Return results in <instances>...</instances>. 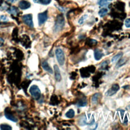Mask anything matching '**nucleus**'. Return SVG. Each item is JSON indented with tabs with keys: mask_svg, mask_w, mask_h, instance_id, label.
I'll use <instances>...</instances> for the list:
<instances>
[{
	"mask_svg": "<svg viewBox=\"0 0 130 130\" xmlns=\"http://www.w3.org/2000/svg\"><path fill=\"white\" fill-rule=\"evenodd\" d=\"M65 24L64 18L62 14H58L56 18L55 23L54 27V31L56 32L61 30Z\"/></svg>",
	"mask_w": 130,
	"mask_h": 130,
	"instance_id": "1",
	"label": "nucleus"
},
{
	"mask_svg": "<svg viewBox=\"0 0 130 130\" xmlns=\"http://www.w3.org/2000/svg\"><path fill=\"white\" fill-rule=\"evenodd\" d=\"M55 55L59 65H63L65 61V56L63 50L60 48L56 49L55 50Z\"/></svg>",
	"mask_w": 130,
	"mask_h": 130,
	"instance_id": "2",
	"label": "nucleus"
},
{
	"mask_svg": "<svg viewBox=\"0 0 130 130\" xmlns=\"http://www.w3.org/2000/svg\"><path fill=\"white\" fill-rule=\"evenodd\" d=\"M29 92L31 96L36 100H38L41 96V91L39 88L35 85H34L29 88Z\"/></svg>",
	"mask_w": 130,
	"mask_h": 130,
	"instance_id": "3",
	"label": "nucleus"
},
{
	"mask_svg": "<svg viewBox=\"0 0 130 130\" xmlns=\"http://www.w3.org/2000/svg\"><path fill=\"white\" fill-rule=\"evenodd\" d=\"M22 20L28 26L30 27H34V23L32 21V17L31 14H26L22 16Z\"/></svg>",
	"mask_w": 130,
	"mask_h": 130,
	"instance_id": "4",
	"label": "nucleus"
},
{
	"mask_svg": "<svg viewBox=\"0 0 130 130\" xmlns=\"http://www.w3.org/2000/svg\"><path fill=\"white\" fill-rule=\"evenodd\" d=\"M119 86L118 84H114L112 85L111 87L109 88L106 92L107 96H112L115 94L119 89Z\"/></svg>",
	"mask_w": 130,
	"mask_h": 130,
	"instance_id": "5",
	"label": "nucleus"
},
{
	"mask_svg": "<svg viewBox=\"0 0 130 130\" xmlns=\"http://www.w3.org/2000/svg\"><path fill=\"white\" fill-rule=\"evenodd\" d=\"M48 18L47 11H45L42 13H40L38 14V22L40 25L43 24L45 22Z\"/></svg>",
	"mask_w": 130,
	"mask_h": 130,
	"instance_id": "6",
	"label": "nucleus"
},
{
	"mask_svg": "<svg viewBox=\"0 0 130 130\" xmlns=\"http://www.w3.org/2000/svg\"><path fill=\"white\" fill-rule=\"evenodd\" d=\"M5 115L8 119H9L13 122L17 121V119L11 113V111L8 109H6L5 110Z\"/></svg>",
	"mask_w": 130,
	"mask_h": 130,
	"instance_id": "7",
	"label": "nucleus"
},
{
	"mask_svg": "<svg viewBox=\"0 0 130 130\" xmlns=\"http://www.w3.org/2000/svg\"><path fill=\"white\" fill-rule=\"evenodd\" d=\"M19 7L22 10H25L30 7V3L25 0H22L19 2Z\"/></svg>",
	"mask_w": 130,
	"mask_h": 130,
	"instance_id": "8",
	"label": "nucleus"
},
{
	"mask_svg": "<svg viewBox=\"0 0 130 130\" xmlns=\"http://www.w3.org/2000/svg\"><path fill=\"white\" fill-rule=\"evenodd\" d=\"M54 73H55V80L59 82L61 80V76L60 70L57 65L55 64L54 66Z\"/></svg>",
	"mask_w": 130,
	"mask_h": 130,
	"instance_id": "9",
	"label": "nucleus"
},
{
	"mask_svg": "<svg viewBox=\"0 0 130 130\" xmlns=\"http://www.w3.org/2000/svg\"><path fill=\"white\" fill-rule=\"evenodd\" d=\"M104 55L102 51L99 49H96L94 51V56L96 60H100L102 57Z\"/></svg>",
	"mask_w": 130,
	"mask_h": 130,
	"instance_id": "10",
	"label": "nucleus"
},
{
	"mask_svg": "<svg viewBox=\"0 0 130 130\" xmlns=\"http://www.w3.org/2000/svg\"><path fill=\"white\" fill-rule=\"evenodd\" d=\"M7 11L8 13H9V14L13 16H17L19 13V11L18 9L15 6H11L9 7Z\"/></svg>",
	"mask_w": 130,
	"mask_h": 130,
	"instance_id": "11",
	"label": "nucleus"
},
{
	"mask_svg": "<svg viewBox=\"0 0 130 130\" xmlns=\"http://www.w3.org/2000/svg\"><path fill=\"white\" fill-rule=\"evenodd\" d=\"M114 7L116 9L121 11H123L124 10L125 3L121 1H117L114 4Z\"/></svg>",
	"mask_w": 130,
	"mask_h": 130,
	"instance_id": "12",
	"label": "nucleus"
},
{
	"mask_svg": "<svg viewBox=\"0 0 130 130\" xmlns=\"http://www.w3.org/2000/svg\"><path fill=\"white\" fill-rule=\"evenodd\" d=\"M42 66L43 68L48 72H49L50 74L53 73V70L51 69V68L49 66L48 62L46 61H44L42 63Z\"/></svg>",
	"mask_w": 130,
	"mask_h": 130,
	"instance_id": "13",
	"label": "nucleus"
},
{
	"mask_svg": "<svg viewBox=\"0 0 130 130\" xmlns=\"http://www.w3.org/2000/svg\"><path fill=\"white\" fill-rule=\"evenodd\" d=\"M127 61V59L125 57L124 58H120V60H119V61H118V62L116 63V68H119L121 67H122V66L124 65L126 62Z\"/></svg>",
	"mask_w": 130,
	"mask_h": 130,
	"instance_id": "14",
	"label": "nucleus"
},
{
	"mask_svg": "<svg viewBox=\"0 0 130 130\" xmlns=\"http://www.w3.org/2000/svg\"><path fill=\"white\" fill-rule=\"evenodd\" d=\"M87 104V100L85 98H82L80 99L77 103V105L79 107H84L85 106H86Z\"/></svg>",
	"mask_w": 130,
	"mask_h": 130,
	"instance_id": "15",
	"label": "nucleus"
},
{
	"mask_svg": "<svg viewBox=\"0 0 130 130\" xmlns=\"http://www.w3.org/2000/svg\"><path fill=\"white\" fill-rule=\"evenodd\" d=\"M100 97V94L99 93H94L91 98L92 103L94 104H96L98 102L99 98Z\"/></svg>",
	"mask_w": 130,
	"mask_h": 130,
	"instance_id": "16",
	"label": "nucleus"
},
{
	"mask_svg": "<svg viewBox=\"0 0 130 130\" xmlns=\"http://www.w3.org/2000/svg\"><path fill=\"white\" fill-rule=\"evenodd\" d=\"M123 55V53L122 52H119L118 53H117L116 55H115V56H114L111 59V61L112 62H115L116 61H117L118 60H119L120 58H121V57Z\"/></svg>",
	"mask_w": 130,
	"mask_h": 130,
	"instance_id": "17",
	"label": "nucleus"
},
{
	"mask_svg": "<svg viewBox=\"0 0 130 130\" xmlns=\"http://www.w3.org/2000/svg\"><path fill=\"white\" fill-rule=\"evenodd\" d=\"M65 115L67 118H72L74 117L75 115V112L72 109H70L69 110V111L67 112H66Z\"/></svg>",
	"mask_w": 130,
	"mask_h": 130,
	"instance_id": "18",
	"label": "nucleus"
},
{
	"mask_svg": "<svg viewBox=\"0 0 130 130\" xmlns=\"http://www.w3.org/2000/svg\"><path fill=\"white\" fill-rule=\"evenodd\" d=\"M9 8V6L7 3L4 2L0 3V10H7Z\"/></svg>",
	"mask_w": 130,
	"mask_h": 130,
	"instance_id": "19",
	"label": "nucleus"
},
{
	"mask_svg": "<svg viewBox=\"0 0 130 130\" xmlns=\"http://www.w3.org/2000/svg\"><path fill=\"white\" fill-rule=\"evenodd\" d=\"M108 13V9L106 8H102L99 11V15L101 17L105 16Z\"/></svg>",
	"mask_w": 130,
	"mask_h": 130,
	"instance_id": "20",
	"label": "nucleus"
},
{
	"mask_svg": "<svg viewBox=\"0 0 130 130\" xmlns=\"http://www.w3.org/2000/svg\"><path fill=\"white\" fill-rule=\"evenodd\" d=\"M98 4L101 7L102 6H105L108 5V0H98Z\"/></svg>",
	"mask_w": 130,
	"mask_h": 130,
	"instance_id": "21",
	"label": "nucleus"
},
{
	"mask_svg": "<svg viewBox=\"0 0 130 130\" xmlns=\"http://www.w3.org/2000/svg\"><path fill=\"white\" fill-rule=\"evenodd\" d=\"M0 128L1 129H12V127L9 125L7 124H2L0 125Z\"/></svg>",
	"mask_w": 130,
	"mask_h": 130,
	"instance_id": "22",
	"label": "nucleus"
},
{
	"mask_svg": "<svg viewBox=\"0 0 130 130\" xmlns=\"http://www.w3.org/2000/svg\"><path fill=\"white\" fill-rule=\"evenodd\" d=\"M88 17V15L87 14H85L84 15H83L79 20L78 21V23L80 24H82L83 23V22H84V21L85 20V19Z\"/></svg>",
	"mask_w": 130,
	"mask_h": 130,
	"instance_id": "23",
	"label": "nucleus"
},
{
	"mask_svg": "<svg viewBox=\"0 0 130 130\" xmlns=\"http://www.w3.org/2000/svg\"><path fill=\"white\" fill-rule=\"evenodd\" d=\"M108 64V61H107V60H105L102 62L100 64V69L102 70H104L106 69Z\"/></svg>",
	"mask_w": 130,
	"mask_h": 130,
	"instance_id": "24",
	"label": "nucleus"
},
{
	"mask_svg": "<svg viewBox=\"0 0 130 130\" xmlns=\"http://www.w3.org/2000/svg\"><path fill=\"white\" fill-rule=\"evenodd\" d=\"M9 21V19L6 16L2 15L0 16V22H6Z\"/></svg>",
	"mask_w": 130,
	"mask_h": 130,
	"instance_id": "25",
	"label": "nucleus"
},
{
	"mask_svg": "<svg viewBox=\"0 0 130 130\" xmlns=\"http://www.w3.org/2000/svg\"><path fill=\"white\" fill-rule=\"evenodd\" d=\"M51 0H39V3L42 5H48L50 3Z\"/></svg>",
	"mask_w": 130,
	"mask_h": 130,
	"instance_id": "26",
	"label": "nucleus"
},
{
	"mask_svg": "<svg viewBox=\"0 0 130 130\" xmlns=\"http://www.w3.org/2000/svg\"><path fill=\"white\" fill-rule=\"evenodd\" d=\"M124 24L126 27H130V18L127 19L125 21Z\"/></svg>",
	"mask_w": 130,
	"mask_h": 130,
	"instance_id": "27",
	"label": "nucleus"
},
{
	"mask_svg": "<svg viewBox=\"0 0 130 130\" xmlns=\"http://www.w3.org/2000/svg\"><path fill=\"white\" fill-rule=\"evenodd\" d=\"M4 39L0 37V47H1V46H3V45L4 44Z\"/></svg>",
	"mask_w": 130,
	"mask_h": 130,
	"instance_id": "28",
	"label": "nucleus"
},
{
	"mask_svg": "<svg viewBox=\"0 0 130 130\" xmlns=\"http://www.w3.org/2000/svg\"><path fill=\"white\" fill-rule=\"evenodd\" d=\"M128 122V119H127V116L126 115H125V118H124V121H123V123L124 124H126Z\"/></svg>",
	"mask_w": 130,
	"mask_h": 130,
	"instance_id": "29",
	"label": "nucleus"
},
{
	"mask_svg": "<svg viewBox=\"0 0 130 130\" xmlns=\"http://www.w3.org/2000/svg\"><path fill=\"white\" fill-rule=\"evenodd\" d=\"M5 1L9 3H13L15 2L17 0H5Z\"/></svg>",
	"mask_w": 130,
	"mask_h": 130,
	"instance_id": "30",
	"label": "nucleus"
},
{
	"mask_svg": "<svg viewBox=\"0 0 130 130\" xmlns=\"http://www.w3.org/2000/svg\"><path fill=\"white\" fill-rule=\"evenodd\" d=\"M120 112H121V117H122H122H123V114H124V110H120Z\"/></svg>",
	"mask_w": 130,
	"mask_h": 130,
	"instance_id": "31",
	"label": "nucleus"
},
{
	"mask_svg": "<svg viewBox=\"0 0 130 130\" xmlns=\"http://www.w3.org/2000/svg\"><path fill=\"white\" fill-rule=\"evenodd\" d=\"M33 1H34V2L35 3H39V0H33Z\"/></svg>",
	"mask_w": 130,
	"mask_h": 130,
	"instance_id": "32",
	"label": "nucleus"
}]
</instances>
